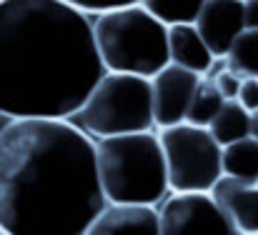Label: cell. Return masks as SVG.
Returning <instances> with one entry per match:
<instances>
[{"mask_svg":"<svg viewBox=\"0 0 258 235\" xmlns=\"http://www.w3.org/2000/svg\"><path fill=\"white\" fill-rule=\"evenodd\" d=\"M206 0H141V5L166 28L193 25Z\"/></svg>","mask_w":258,"mask_h":235,"instance_id":"cell-16","label":"cell"},{"mask_svg":"<svg viewBox=\"0 0 258 235\" xmlns=\"http://www.w3.org/2000/svg\"><path fill=\"white\" fill-rule=\"evenodd\" d=\"M83 235H161L158 210L143 205H110L93 218Z\"/></svg>","mask_w":258,"mask_h":235,"instance_id":"cell-11","label":"cell"},{"mask_svg":"<svg viewBox=\"0 0 258 235\" xmlns=\"http://www.w3.org/2000/svg\"><path fill=\"white\" fill-rule=\"evenodd\" d=\"M68 5H73L76 10L86 13V15H98V13H105V10H113V8H123V5H136L141 0H63Z\"/></svg>","mask_w":258,"mask_h":235,"instance_id":"cell-18","label":"cell"},{"mask_svg":"<svg viewBox=\"0 0 258 235\" xmlns=\"http://www.w3.org/2000/svg\"><path fill=\"white\" fill-rule=\"evenodd\" d=\"M243 30H258V0H243Z\"/></svg>","mask_w":258,"mask_h":235,"instance_id":"cell-20","label":"cell"},{"mask_svg":"<svg viewBox=\"0 0 258 235\" xmlns=\"http://www.w3.org/2000/svg\"><path fill=\"white\" fill-rule=\"evenodd\" d=\"M156 210L161 235H238L211 193H168Z\"/></svg>","mask_w":258,"mask_h":235,"instance_id":"cell-7","label":"cell"},{"mask_svg":"<svg viewBox=\"0 0 258 235\" xmlns=\"http://www.w3.org/2000/svg\"><path fill=\"white\" fill-rule=\"evenodd\" d=\"M211 198L238 235H258V185L221 178Z\"/></svg>","mask_w":258,"mask_h":235,"instance_id":"cell-10","label":"cell"},{"mask_svg":"<svg viewBox=\"0 0 258 235\" xmlns=\"http://www.w3.org/2000/svg\"><path fill=\"white\" fill-rule=\"evenodd\" d=\"M241 3H243V0H241Z\"/></svg>","mask_w":258,"mask_h":235,"instance_id":"cell-22","label":"cell"},{"mask_svg":"<svg viewBox=\"0 0 258 235\" xmlns=\"http://www.w3.org/2000/svg\"><path fill=\"white\" fill-rule=\"evenodd\" d=\"M171 193H211L221 180V148L206 128L188 123L156 130Z\"/></svg>","mask_w":258,"mask_h":235,"instance_id":"cell-6","label":"cell"},{"mask_svg":"<svg viewBox=\"0 0 258 235\" xmlns=\"http://www.w3.org/2000/svg\"><path fill=\"white\" fill-rule=\"evenodd\" d=\"M226 68L236 78H256L258 80V30H243L223 55Z\"/></svg>","mask_w":258,"mask_h":235,"instance_id":"cell-15","label":"cell"},{"mask_svg":"<svg viewBox=\"0 0 258 235\" xmlns=\"http://www.w3.org/2000/svg\"><path fill=\"white\" fill-rule=\"evenodd\" d=\"M90 28L105 73L151 80L168 65V28L141 3L98 13L90 18Z\"/></svg>","mask_w":258,"mask_h":235,"instance_id":"cell-4","label":"cell"},{"mask_svg":"<svg viewBox=\"0 0 258 235\" xmlns=\"http://www.w3.org/2000/svg\"><path fill=\"white\" fill-rule=\"evenodd\" d=\"M193 28L206 43L213 58H223L231 43L243 33V3L241 0H206Z\"/></svg>","mask_w":258,"mask_h":235,"instance_id":"cell-9","label":"cell"},{"mask_svg":"<svg viewBox=\"0 0 258 235\" xmlns=\"http://www.w3.org/2000/svg\"><path fill=\"white\" fill-rule=\"evenodd\" d=\"M236 103L251 115L258 110V80L256 78H246L241 80L238 93H236Z\"/></svg>","mask_w":258,"mask_h":235,"instance_id":"cell-19","label":"cell"},{"mask_svg":"<svg viewBox=\"0 0 258 235\" xmlns=\"http://www.w3.org/2000/svg\"><path fill=\"white\" fill-rule=\"evenodd\" d=\"M216 58L208 53L193 25H173L168 28V65L183 68L188 73L203 75Z\"/></svg>","mask_w":258,"mask_h":235,"instance_id":"cell-12","label":"cell"},{"mask_svg":"<svg viewBox=\"0 0 258 235\" xmlns=\"http://www.w3.org/2000/svg\"><path fill=\"white\" fill-rule=\"evenodd\" d=\"M0 235H3V233H0Z\"/></svg>","mask_w":258,"mask_h":235,"instance_id":"cell-24","label":"cell"},{"mask_svg":"<svg viewBox=\"0 0 258 235\" xmlns=\"http://www.w3.org/2000/svg\"><path fill=\"white\" fill-rule=\"evenodd\" d=\"M256 185H258V183H256Z\"/></svg>","mask_w":258,"mask_h":235,"instance_id":"cell-23","label":"cell"},{"mask_svg":"<svg viewBox=\"0 0 258 235\" xmlns=\"http://www.w3.org/2000/svg\"><path fill=\"white\" fill-rule=\"evenodd\" d=\"M221 178H231L238 183H258V143L253 138H243L221 148Z\"/></svg>","mask_w":258,"mask_h":235,"instance_id":"cell-13","label":"cell"},{"mask_svg":"<svg viewBox=\"0 0 258 235\" xmlns=\"http://www.w3.org/2000/svg\"><path fill=\"white\" fill-rule=\"evenodd\" d=\"M103 73L90 15L63 0H0V118L71 120Z\"/></svg>","mask_w":258,"mask_h":235,"instance_id":"cell-1","label":"cell"},{"mask_svg":"<svg viewBox=\"0 0 258 235\" xmlns=\"http://www.w3.org/2000/svg\"><path fill=\"white\" fill-rule=\"evenodd\" d=\"M201 75L188 73L183 68L166 65L158 70L151 83V108H153V125L156 130H166L173 125L185 123V113L193 98V90Z\"/></svg>","mask_w":258,"mask_h":235,"instance_id":"cell-8","label":"cell"},{"mask_svg":"<svg viewBox=\"0 0 258 235\" xmlns=\"http://www.w3.org/2000/svg\"><path fill=\"white\" fill-rule=\"evenodd\" d=\"M95 143L68 120L0 128V233L83 235L103 210Z\"/></svg>","mask_w":258,"mask_h":235,"instance_id":"cell-2","label":"cell"},{"mask_svg":"<svg viewBox=\"0 0 258 235\" xmlns=\"http://www.w3.org/2000/svg\"><path fill=\"white\" fill-rule=\"evenodd\" d=\"M248 138H253L258 143V110L248 115Z\"/></svg>","mask_w":258,"mask_h":235,"instance_id":"cell-21","label":"cell"},{"mask_svg":"<svg viewBox=\"0 0 258 235\" xmlns=\"http://www.w3.org/2000/svg\"><path fill=\"white\" fill-rule=\"evenodd\" d=\"M223 103L226 100L218 95L213 83L208 78H201L196 90H193V98H190V105H188V113H185V123L193 125V128H208Z\"/></svg>","mask_w":258,"mask_h":235,"instance_id":"cell-17","label":"cell"},{"mask_svg":"<svg viewBox=\"0 0 258 235\" xmlns=\"http://www.w3.org/2000/svg\"><path fill=\"white\" fill-rule=\"evenodd\" d=\"M95 170L105 203L158 208L171 188L158 133H136L95 143Z\"/></svg>","mask_w":258,"mask_h":235,"instance_id":"cell-3","label":"cell"},{"mask_svg":"<svg viewBox=\"0 0 258 235\" xmlns=\"http://www.w3.org/2000/svg\"><path fill=\"white\" fill-rule=\"evenodd\" d=\"M206 130L211 133V138L216 140L218 148L238 143V140L248 138V113L236 100H226Z\"/></svg>","mask_w":258,"mask_h":235,"instance_id":"cell-14","label":"cell"},{"mask_svg":"<svg viewBox=\"0 0 258 235\" xmlns=\"http://www.w3.org/2000/svg\"><path fill=\"white\" fill-rule=\"evenodd\" d=\"M68 123L93 143L120 135L151 133L156 130L151 83L136 75L103 73Z\"/></svg>","mask_w":258,"mask_h":235,"instance_id":"cell-5","label":"cell"}]
</instances>
